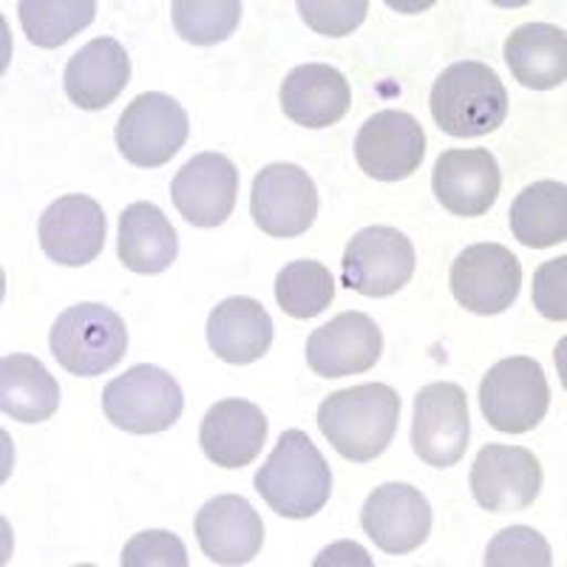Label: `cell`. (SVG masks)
<instances>
[{
	"label": "cell",
	"instance_id": "cell-4",
	"mask_svg": "<svg viewBox=\"0 0 567 567\" xmlns=\"http://www.w3.org/2000/svg\"><path fill=\"white\" fill-rule=\"evenodd\" d=\"M49 347L65 372L78 378H97L125 358L128 329L111 307L78 303L54 321Z\"/></svg>",
	"mask_w": 567,
	"mask_h": 567
},
{
	"label": "cell",
	"instance_id": "cell-11",
	"mask_svg": "<svg viewBox=\"0 0 567 567\" xmlns=\"http://www.w3.org/2000/svg\"><path fill=\"white\" fill-rule=\"evenodd\" d=\"M452 292L474 316H499L516 301L523 287V265L503 245H471L454 258Z\"/></svg>",
	"mask_w": 567,
	"mask_h": 567
},
{
	"label": "cell",
	"instance_id": "cell-9",
	"mask_svg": "<svg viewBox=\"0 0 567 567\" xmlns=\"http://www.w3.org/2000/svg\"><path fill=\"white\" fill-rule=\"evenodd\" d=\"M471 437L468 398L457 383H429L414 398L412 449L425 465L449 468L463 460Z\"/></svg>",
	"mask_w": 567,
	"mask_h": 567
},
{
	"label": "cell",
	"instance_id": "cell-12",
	"mask_svg": "<svg viewBox=\"0 0 567 567\" xmlns=\"http://www.w3.org/2000/svg\"><path fill=\"white\" fill-rule=\"evenodd\" d=\"M425 156L423 125L406 111H378L361 125L354 140V159L378 182L409 179Z\"/></svg>",
	"mask_w": 567,
	"mask_h": 567
},
{
	"label": "cell",
	"instance_id": "cell-17",
	"mask_svg": "<svg viewBox=\"0 0 567 567\" xmlns=\"http://www.w3.org/2000/svg\"><path fill=\"white\" fill-rule=\"evenodd\" d=\"M40 247L63 267L91 265L105 247V213L91 196H60L40 216Z\"/></svg>",
	"mask_w": 567,
	"mask_h": 567
},
{
	"label": "cell",
	"instance_id": "cell-1",
	"mask_svg": "<svg viewBox=\"0 0 567 567\" xmlns=\"http://www.w3.org/2000/svg\"><path fill=\"white\" fill-rule=\"evenodd\" d=\"M400 398L386 383H363L329 394L318 406V429L341 457L372 463L398 434Z\"/></svg>",
	"mask_w": 567,
	"mask_h": 567
},
{
	"label": "cell",
	"instance_id": "cell-15",
	"mask_svg": "<svg viewBox=\"0 0 567 567\" xmlns=\"http://www.w3.org/2000/svg\"><path fill=\"white\" fill-rule=\"evenodd\" d=\"M171 196L187 225H225L239 196V168L225 154L194 156L171 182Z\"/></svg>",
	"mask_w": 567,
	"mask_h": 567
},
{
	"label": "cell",
	"instance_id": "cell-10",
	"mask_svg": "<svg viewBox=\"0 0 567 567\" xmlns=\"http://www.w3.org/2000/svg\"><path fill=\"white\" fill-rule=\"evenodd\" d=\"M250 216L272 239H296L318 216L316 182L290 162L267 165L252 179Z\"/></svg>",
	"mask_w": 567,
	"mask_h": 567
},
{
	"label": "cell",
	"instance_id": "cell-30",
	"mask_svg": "<svg viewBox=\"0 0 567 567\" xmlns=\"http://www.w3.org/2000/svg\"><path fill=\"white\" fill-rule=\"evenodd\" d=\"M174 29L194 45L225 43L241 20L239 0H174L171 3Z\"/></svg>",
	"mask_w": 567,
	"mask_h": 567
},
{
	"label": "cell",
	"instance_id": "cell-7",
	"mask_svg": "<svg viewBox=\"0 0 567 567\" xmlns=\"http://www.w3.org/2000/svg\"><path fill=\"white\" fill-rule=\"evenodd\" d=\"M190 123L174 97L162 91H148L131 100L116 123V148L131 165L159 168L185 148Z\"/></svg>",
	"mask_w": 567,
	"mask_h": 567
},
{
	"label": "cell",
	"instance_id": "cell-27",
	"mask_svg": "<svg viewBox=\"0 0 567 567\" xmlns=\"http://www.w3.org/2000/svg\"><path fill=\"white\" fill-rule=\"evenodd\" d=\"M514 239L534 250L561 245L567 239V187L565 182H534L511 205Z\"/></svg>",
	"mask_w": 567,
	"mask_h": 567
},
{
	"label": "cell",
	"instance_id": "cell-31",
	"mask_svg": "<svg viewBox=\"0 0 567 567\" xmlns=\"http://www.w3.org/2000/svg\"><path fill=\"white\" fill-rule=\"evenodd\" d=\"M485 567H550L554 554H550L548 539L539 530L528 525H514L505 528L488 542L485 550Z\"/></svg>",
	"mask_w": 567,
	"mask_h": 567
},
{
	"label": "cell",
	"instance_id": "cell-22",
	"mask_svg": "<svg viewBox=\"0 0 567 567\" xmlns=\"http://www.w3.org/2000/svg\"><path fill=\"white\" fill-rule=\"evenodd\" d=\"M352 105V89L341 71L323 63L292 69L281 83V109L303 128H329L341 123Z\"/></svg>",
	"mask_w": 567,
	"mask_h": 567
},
{
	"label": "cell",
	"instance_id": "cell-6",
	"mask_svg": "<svg viewBox=\"0 0 567 567\" xmlns=\"http://www.w3.org/2000/svg\"><path fill=\"white\" fill-rule=\"evenodd\" d=\"M550 386L539 361L516 354L494 363L480 383V409L496 432L525 434L545 420Z\"/></svg>",
	"mask_w": 567,
	"mask_h": 567
},
{
	"label": "cell",
	"instance_id": "cell-20",
	"mask_svg": "<svg viewBox=\"0 0 567 567\" xmlns=\"http://www.w3.org/2000/svg\"><path fill=\"white\" fill-rule=\"evenodd\" d=\"M131 80V58L114 38L85 43L63 71L65 97L83 111H103L125 91Z\"/></svg>",
	"mask_w": 567,
	"mask_h": 567
},
{
	"label": "cell",
	"instance_id": "cell-24",
	"mask_svg": "<svg viewBox=\"0 0 567 567\" xmlns=\"http://www.w3.org/2000/svg\"><path fill=\"white\" fill-rule=\"evenodd\" d=\"M120 261L131 272L156 276L165 272L179 256V239L168 216L151 202H134L120 216V239H116Z\"/></svg>",
	"mask_w": 567,
	"mask_h": 567
},
{
	"label": "cell",
	"instance_id": "cell-34",
	"mask_svg": "<svg viewBox=\"0 0 567 567\" xmlns=\"http://www.w3.org/2000/svg\"><path fill=\"white\" fill-rule=\"evenodd\" d=\"M534 307L550 321L567 318V256L545 261L534 272Z\"/></svg>",
	"mask_w": 567,
	"mask_h": 567
},
{
	"label": "cell",
	"instance_id": "cell-8",
	"mask_svg": "<svg viewBox=\"0 0 567 567\" xmlns=\"http://www.w3.org/2000/svg\"><path fill=\"white\" fill-rule=\"evenodd\" d=\"M414 265V245L398 227H363L343 250V284L367 298H386L412 281Z\"/></svg>",
	"mask_w": 567,
	"mask_h": 567
},
{
	"label": "cell",
	"instance_id": "cell-14",
	"mask_svg": "<svg viewBox=\"0 0 567 567\" xmlns=\"http://www.w3.org/2000/svg\"><path fill=\"white\" fill-rule=\"evenodd\" d=\"M432 505L414 485L386 483L374 488L361 508V528L381 550L412 554L432 534Z\"/></svg>",
	"mask_w": 567,
	"mask_h": 567
},
{
	"label": "cell",
	"instance_id": "cell-29",
	"mask_svg": "<svg viewBox=\"0 0 567 567\" xmlns=\"http://www.w3.org/2000/svg\"><path fill=\"white\" fill-rule=\"evenodd\" d=\"M336 298L332 272L321 261H290L276 278V301L284 312L298 321L316 318Z\"/></svg>",
	"mask_w": 567,
	"mask_h": 567
},
{
	"label": "cell",
	"instance_id": "cell-16",
	"mask_svg": "<svg viewBox=\"0 0 567 567\" xmlns=\"http://www.w3.org/2000/svg\"><path fill=\"white\" fill-rule=\"evenodd\" d=\"M434 196L454 216H485L503 190L499 162L488 148H454L440 154L432 176Z\"/></svg>",
	"mask_w": 567,
	"mask_h": 567
},
{
	"label": "cell",
	"instance_id": "cell-33",
	"mask_svg": "<svg viewBox=\"0 0 567 567\" xmlns=\"http://www.w3.org/2000/svg\"><path fill=\"white\" fill-rule=\"evenodd\" d=\"M123 567H187L185 542L171 530H142L123 548Z\"/></svg>",
	"mask_w": 567,
	"mask_h": 567
},
{
	"label": "cell",
	"instance_id": "cell-25",
	"mask_svg": "<svg viewBox=\"0 0 567 567\" xmlns=\"http://www.w3.org/2000/svg\"><path fill=\"white\" fill-rule=\"evenodd\" d=\"M505 63L519 85L556 89L567 80V34L550 23H525L505 40Z\"/></svg>",
	"mask_w": 567,
	"mask_h": 567
},
{
	"label": "cell",
	"instance_id": "cell-13",
	"mask_svg": "<svg viewBox=\"0 0 567 567\" xmlns=\"http://www.w3.org/2000/svg\"><path fill=\"white\" fill-rule=\"evenodd\" d=\"M542 488V465L519 445L488 443L471 465V494L491 514L525 511Z\"/></svg>",
	"mask_w": 567,
	"mask_h": 567
},
{
	"label": "cell",
	"instance_id": "cell-23",
	"mask_svg": "<svg viewBox=\"0 0 567 567\" xmlns=\"http://www.w3.org/2000/svg\"><path fill=\"white\" fill-rule=\"evenodd\" d=\"M270 312L256 301V298H227L207 318V343L225 363L233 367H247L265 358L272 347Z\"/></svg>",
	"mask_w": 567,
	"mask_h": 567
},
{
	"label": "cell",
	"instance_id": "cell-28",
	"mask_svg": "<svg viewBox=\"0 0 567 567\" xmlns=\"http://www.w3.org/2000/svg\"><path fill=\"white\" fill-rule=\"evenodd\" d=\"M20 27L40 49H58L97 18L94 0H20Z\"/></svg>",
	"mask_w": 567,
	"mask_h": 567
},
{
	"label": "cell",
	"instance_id": "cell-5",
	"mask_svg": "<svg viewBox=\"0 0 567 567\" xmlns=\"http://www.w3.org/2000/svg\"><path fill=\"white\" fill-rule=\"evenodd\" d=\"M103 412L128 434H159L185 412V394L165 369L136 363L103 392Z\"/></svg>",
	"mask_w": 567,
	"mask_h": 567
},
{
	"label": "cell",
	"instance_id": "cell-18",
	"mask_svg": "<svg viewBox=\"0 0 567 567\" xmlns=\"http://www.w3.org/2000/svg\"><path fill=\"white\" fill-rule=\"evenodd\" d=\"M381 327L367 312H341L307 341V363L321 378H347L374 369L381 361Z\"/></svg>",
	"mask_w": 567,
	"mask_h": 567
},
{
	"label": "cell",
	"instance_id": "cell-35",
	"mask_svg": "<svg viewBox=\"0 0 567 567\" xmlns=\"http://www.w3.org/2000/svg\"><path fill=\"white\" fill-rule=\"evenodd\" d=\"M336 567V565H361L372 567V559H369L367 550L358 545V542H338L332 548L323 550L316 559V567Z\"/></svg>",
	"mask_w": 567,
	"mask_h": 567
},
{
	"label": "cell",
	"instance_id": "cell-32",
	"mask_svg": "<svg viewBox=\"0 0 567 567\" xmlns=\"http://www.w3.org/2000/svg\"><path fill=\"white\" fill-rule=\"evenodd\" d=\"M303 23L323 38H347L367 20V0H301Z\"/></svg>",
	"mask_w": 567,
	"mask_h": 567
},
{
	"label": "cell",
	"instance_id": "cell-21",
	"mask_svg": "<svg viewBox=\"0 0 567 567\" xmlns=\"http://www.w3.org/2000/svg\"><path fill=\"white\" fill-rule=\"evenodd\" d=\"M267 440L265 412L241 398L219 400L202 420L199 443L210 463L221 468H245L261 454Z\"/></svg>",
	"mask_w": 567,
	"mask_h": 567
},
{
	"label": "cell",
	"instance_id": "cell-19",
	"mask_svg": "<svg viewBox=\"0 0 567 567\" xmlns=\"http://www.w3.org/2000/svg\"><path fill=\"white\" fill-rule=\"evenodd\" d=\"M194 528L202 554L216 565H247L265 545V523L239 494H221L202 505Z\"/></svg>",
	"mask_w": 567,
	"mask_h": 567
},
{
	"label": "cell",
	"instance_id": "cell-3",
	"mask_svg": "<svg viewBox=\"0 0 567 567\" xmlns=\"http://www.w3.org/2000/svg\"><path fill=\"white\" fill-rule=\"evenodd\" d=\"M256 491L278 516L307 519L316 516L332 494V471L301 429L278 437L276 449L256 474Z\"/></svg>",
	"mask_w": 567,
	"mask_h": 567
},
{
	"label": "cell",
	"instance_id": "cell-26",
	"mask_svg": "<svg viewBox=\"0 0 567 567\" xmlns=\"http://www.w3.org/2000/svg\"><path fill=\"white\" fill-rule=\"evenodd\" d=\"M60 406L54 374L32 354H7L0 361V409L20 423H43Z\"/></svg>",
	"mask_w": 567,
	"mask_h": 567
},
{
	"label": "cell",
	"instance_id": "cell-2",
	"mask_svg": "<svg viewBox=\"0 0 567 567\" xmlns=\"http://www.w3.org/2000/svg\"><path fill=\"white\" fill-rule=\"evenodd\" d=\"M429 109L443 134L477 140L505 123L508 91L491 65L480 60H460L434 80Z\"/></svg>",
	"mask_w": 567,
	"mask_h": 567
}]
</instances>
